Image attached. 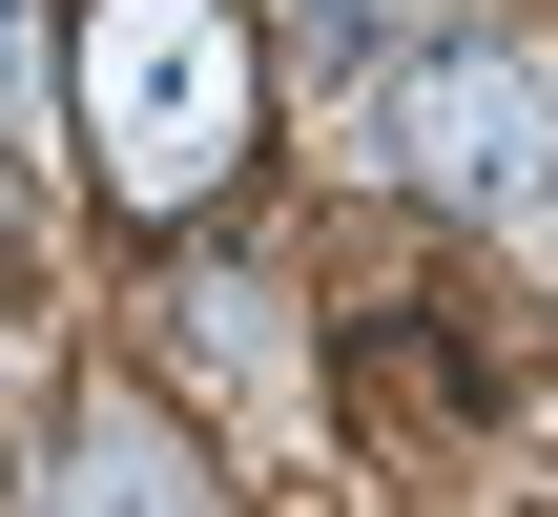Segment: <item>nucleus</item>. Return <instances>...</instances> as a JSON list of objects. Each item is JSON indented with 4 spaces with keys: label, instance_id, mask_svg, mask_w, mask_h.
<instances>
[{
    "label": "nucleus",
    "instance_id": "nucleus-1",
    "mask_svg": "<svg viewBox=\"0 0 558 517\" xmlns=\"http://www.w3.org/2000/svg\"><path fill=\"white\" fill-rule=\"evenodd\" d=\"M62 124H83V166H104L145 228H186L207 187H248L269 62H248L228 0H83V21H62Z\"/></svg>",
    "mask_w": 558,
    "mask_h": 517
},
{
    "label": "nucleus",
    "instance_id": "nucleus-2",
    "mask_svg": "<svg viewBox=\"0 0 558 517\" xmlns=\"http://www.w3.org/2000/svg\"><path fill=\"white\" fill-rule=\"evenodd\" d=\"M373 145H393V187H435V207H476V228H558V62L538 41L393 62V83H373Z\"/></svg>",
    "mask_w": 558,
    "mask_h": 517
},
{
    "label": "nucleus",
    "instance_id": "nucleus-3",
    "mask_svg": "<svg viewBox=\"0 0 558 517\" xmlns=\"http://www.w3.org/2000/svg\"><path fill=\"white\" fill-rule=\"evenodd\" d=\"M21 517H228V497H207V456H186V435H166L145 394H83Z\"/></svg>",
    "mask_w": 558,
    "mask_h": 517
},
{
    "label": "nucleus",
    "instance_id": "nucleus-4",
    "mask_svg": "<svg viewBox=\"0 0 558 517\" xmlns=\"http://www.w3.org/2000/svg\"><path fill=\"white\" fill-rule=\"evenodd\" d=\"M0 124H21V145L62 124V21H41V0H0Z\"/></svg>",
    "mask_w": 558,
    "mask_h": 517
}]
</instances>
